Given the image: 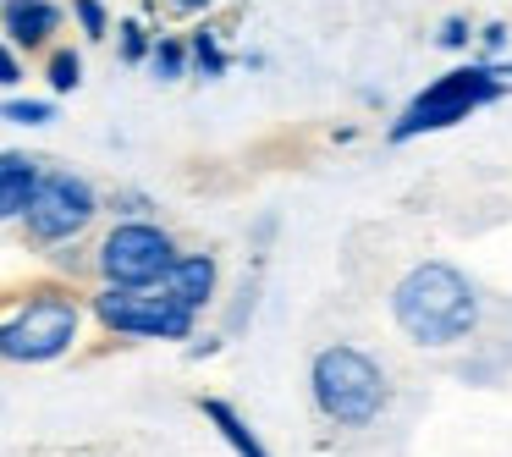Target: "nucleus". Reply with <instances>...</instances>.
<instances>
[{"label": "nucleus", "instance_id": "nucleus-1", "mask_svg": "<svg viewBox=\"0 0 512 457\" xmlns=\"http://www.w3.org/2000/svg\"><path fill=\"white\" fill-rule=\"evenodd\" d=\"M391 309H397V325L419 347H446V342H457V336H468L479 320V298H474V287H468V276L452 265H435V259L430 265H413L408 276L397 281Z\"/></svg>", "mask_w": 512, "mask_h": 457}, {"label": "nucleus", "instance_id": "nucleus-2", "mask_svg": "<svg viewBox=\"0 0 512 457\" xmlns=\"http://www.w3.org/2000/svg\"><path fill=\"white\" fill-rule=\"evenodd\" d=\"M314 402H320L325 419L336 424H375L386 408V375L369 353L358 347H325L314 358Z\"/></svg>", "mask_w": 512, "mask_h": 457}, {"label": "nucleus", "instance_id": "nucleus-3", "mask_svg": "<svg viewBox=\"0 0 512 457\" xmlns=\"http://www.w3.org/2000/svg\"><path fill=\"white\" fill-rule=\"evenodd\" d=\"M507 94V83H501L496 67H463V72H446V78H435L424 94H413L408 111L391 122V144H408V138L419 133H441V127L463 122V116H474L479 105L501 100Z\"/></svg>", "mask_w": 512, "mask_h": 457}, {"label": "nucleus", "instance_id": "nucleus-4", "mask_svg": "<svg viewBox=\"0 0 512 457\" xmlns=\"http://www.w3.org/2000/svg\"><path fill=\"white\" fill-rule=\"evenodd\" d=\"M83 309L67 292H34L28 303H17L6 320H0V358L12 364H50L78 342Z\"/></svg>", "mask_w": 512, "mask_h": 457}, {"label": "nucleus", "instance_id": "nucleus-5", "mask_svg": "<svg viewBox=\"0 0 512 457\" xmlns=\"http://www.w3.org/2000/svg\"><path fill=\"white\" fill-rule=\"evenodd\" d=\"M94 314L105 331L138 336V342H182L193 336V314L171 303L160 287H105L94 292Z\"/></svg>", "mask_w": 512, "mask_h": 457}, {"label": "nucleus", "instance_id": "nucleus-6", "mask_svg": "<svg viewBox=\"0 0 512 457\" xmlns=\"http://www.w3.org/2000/svg\"><path fill=\"white\" fill-rule=\"evenodd\" d=\"M177 265V243L155 221H122L100 243V270L111 287H160Z\"/></svg>", "mask_w": 512, "mask_h": 457}, {"label": "nucleus", "instance_id": "nucleus-7", "mask_svg": "<svg viewBox=\"0 0 512 457\" xmlns=\"http://www.w3.org/2000/svg\"><path fill=\"white\" fill-rule=\"evenodd\" d=\"M94 210H100V199H94V188L83 177H72V171H45L34 199H28V210H23V226H28L34 243H72V237L94 221Z\"/></svg>", "mask_w": 512, "mask_h": 457}, {"label": "nucleus", "instance_id": "nucleus-8", "mask_svg": "<svg viewBox=\"0 0 512 457\" xmlns=\"http://www.w3.org/2000/svg\"><path fill=\"white\" fill-rule=\"evenodd\" d=\"M160 292H166L171 303H182L188 314H199L204 303H210V292H215V259L210 254H177V265L166 270Z\"/></svg>", "mask_w": 512, "mask_h": 457}, {"label": "nucleus", "instance_id": "nucleus-9", "mask_svg": "<svg viewBox=\"0 0 512 457\" xmlns=\"http://www.w3.org/2000/svg\"><path fill=\"white\" fill-rule=\"evenodd\" d=\"M0 23H6L12 45H45L61 28V6H50V0H6L0 6Z\"/></svg>", "mask_w": 512, "mask_h": 457}, {"label": "nucleus", "instance_id": "nucleus-10", "mask_svg": "<svg viewBox=\"0 0 512 457\" xmlns=\"http://www.w3.org/2000/svg\"><path fill=\"white\" fill-rule=\"evenodd\" d=\"M39 160L34 155H0V221H12V215H23L28 210V199H34V188H39Z\"/></svg>", "mask_w": 512, "mask_h": 457}, {"label": "nucleus", "instance_id": "nucleus-11", "mask_svg": "<svg viewBox=\"0 0 512 457\" xmlns=\"http://www.w3.org/2000/svg\"><path fill=\"white\" fill-rule=\"evenodd\" d=\"M199 408H204V419H210L215 430H221V441L232 446L237 457H270L265 446H259V435H254V430H248V424H243V413H237L232 402H221V397H204Z\"/></svg>", "mask_w": 512, "mask_h": 457}, {"label": "nucleus", "instance_id": "nucleus-12", "mask_svg": "<svg viewBox=\"0 0 512 457\" xmlns=\"http://www.w3.org/2000/svg\"><path fill=\"white\" fill-rule=\"evenodd\" d=\"M83 83V61L72 56V50H56V56H50V89L56 94H72Z\"/></svg>", "mask_w": 512, "mask_h": 457}, {"label": "nucleus", "instance_id": "nucleus-13", "mask_svg": "<svg viewBox=\"0 0 512 457\" xmlns=\"http://www.w3.org/2000/svg\"><path fill=\"white\" fill-rule=\"evenodd\" d=\"M0 116H6V122H17V127H45L56 111H50L45 100H12V105H6Z\"/></svg>", "mask_w": 512, "mask_h": 457}, {"label": "nucleus", "instance_id": "nucleus-14", "mask_svg": "<svg viewBox=\"0 0 512 457\" xmlns=\"http://www.w3.org/2000/svg\"><path fill=\"white\" fill-rule=\"evenodd\" d=\"M193 56H199L204 78H221V72H226V56H221V45H215L210 34H193Z\"/></svg>", "mask_w": 512, "mask_h": 457}, {"label": "nucleus", "instance_id": "nucleus-15", "mask_svg": "<svg viewBox=\"0 0 512 457\" xmlns=\"http://www.w3.org/2000/svg\"><path fill=\"white\" fill-rule=\"evenodd\" d=\"M182 61H188V50H182L177 39H160L155 45V72L160 78H182Z\"/></svg>", "mask_w": 512, "mask_h": 457}, {"label": "nucleus", "instance_id": "nucleus-16", "mask_svg": "<svg viewBox=\"0 0 512 457\" xmlns=\"http://www.w3.org/2000/svg\"><path fill=\"white\" fill-rule=\"evenodd\" d=\"M78 23H83V34H89V39H100L105 34V6H100V0H78Z\"/></svg>", "mask_w": 512, "mask_h": 457}, {"label": "nucleus", "instance_id": "nucleus-17", "mask_svg": "<svg viewBox=\"0 0 512 457\" xmlns=\"http://www.w3.org/2000/svg\"><path fill=\"white\" fill-rule=\"evenodd\" d=\"M144 50H149L144 28H138V23H122V56H127V61H138Z\"/></svg>", "mask_w": 512, "mask_h": 457}, {"label": "nucleus", "instance_id": "nucleus-18", "mask_svg": "<svg viewBox=\"0 0 512 457\" xmlns=\"http://www.w3.org/2000/svg\"><path fill=\"white\" fill-rule=\"evenodd\" d=\"M441 45H446V50L468 45V23H463V17H452V23H441Z\"/></svg>", "mask_w": 512, "mask_h": 457}, {"label": "nucleus", "instance_id": "nucleus-19", "mask_svg": "<svg viewBox=\"0 0 512 457\" xmlns=\"http://www.w3.org/2000/svg\"><path fill=\"white\" fill-rule=\"evenodd\" d=\"M17 78H23V67H17V56H12V50L0 45V83H17Z\"/></svg>", "mask_w": 512, "mask_h": 457}, {"label": "nucleus", "instance_id": "nucleus-20", "mask_svg": "<svg viewBox=\"0 0 512 457\" xmlns=\"http://www.w3.org/2000/svg\"><path fill=\"white\" fill-rule=\"evenodd\" d=\"M182 12H199V6H210V0H177Z\"/></svg>", "mask_w": 512, "mask_h": 457}]
</instances>
